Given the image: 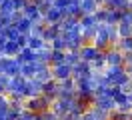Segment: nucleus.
Masks as SVG:
<instances>
[{
  "instance_id": "7c9ffc66",
  "label": "nucleus",
  "mask_w": 132,
  "mask_h": 120,
  "mask_svg": "<svg viewBox=\"0 0 132 120\" xmlns=\"http://www.w3.org/2000/svg\"><path fill=\"white\" fill-rule=\"evenodd\" d=\"M94 24H98L96 16L94 14H84L82 18H80V30H82V28H90V26H94Z\"/></svg>"
},
{
  "instance_id": "6ab92c4d",
  "label": "nucleus",
  "mask_w": 132,
  "mask_h": 120,
  "mask_svg": "<svg viewBox=\"0 0 132 120\" xmlns=\"http://www.w3.org/2000/svg\"><path fill=\"white\" fill-rule=\"evenodd\" d=\"M18 56L22 58V62H36V60H38L36 50H32L30 46H22V48H20V52H18Z\"/></svg>"
},
{
  "instance_id": "b1692460",
  "label": "nucleus",
  "mask_w": 132,
  "mask_h": 120,
  "mask_svg": "<svg viewBox=\"0 0 132 120\" xmlns=\"http://www.w3.org/2000/svg\"><path fill=\"white\" fill-rule=\"evenodd\" d=\"M76 62H80V48H78V50H66L64 64H68V66H74Z\"/></svg>"
},
{
  "instance_id": "a878e982",
  "label": "nucleus",
  "mask_w": 132,
  "mask_h": 120,
  "mask_svg": "<svg viewBox=\"0 0 132 120\" xmlns=\"http://www.w3.org/2000/svg\"><path fill=\"white\" fill-rule=\"evenodd\" d=\"M14 12H16V8H14V2H12V0L0 2V16H12Z\"/></svg>"
},
{
  "instance_id": "58836bf2",
  "label": "nucleus",
  "mask_w": 132,
  "mask_h": 120,
  "mask_svg": "<svg viewBox=\"0 0 132 120\" xmlns=\"http://www.w3.org/2000/svg\"><path fill=\"white\" fill-rule=\"evenodd\" d=\"M128 98H130V102H132V90H130V92H128Z\"/></svg>"
},
{
  "instance_id": "bb28decb",
  "label": "nucleus",
  "mask_w": 132,
  "mask_h": 120,
  "mask_svg": "<svg viewBox=\"0 0 132 120\" xmlns=\"http://www.w3.org/2000/svg\"><path fill=\"white\" fill-rule=\"evenodd\" d=\"M14 26H16V28L22 32V34H30V28H32V20L24 16V18H20V20H18Z\"/></svg>"
},
{
  "instance_id": "4c0bfd02",
  "label": "nucleus",
  "mask_w": 132,
  "mask_h": 120,
  "mask_svg": "<svg viewBox=\"0 0 132 120\" xmlns=\"http://www.w3.org/2000/svg\"><path fill=\"white\" fill-rule=\"evenodd\" d=\"M0 120H10V116H8V108H0Z\"/></svg>"
},
{
  "instance_id": "c9c22d12",
  "label": "nucleus",
  "mask_w": 132,
  "mask_h": 120,
  "mask_svg": "<svg viewBox=\"0 0 132 120\" xmlns=\"http://www.w3.org/2000/svg\"><path fill=\"white\" fill-rule=\"evenodd\" d=\"M120 88H122V92H126V94H128V92L132 90V78H128V80H126V82H124Z\"/></svg>"
},
{
  "instance_id": "4be33fe9",
  "label": "nucleus",
  "mask_w": 132,
  "mask_h": 120,
  "mask_svg": "<svg viewBox=\"0 0 132 120\" xmlns=\"http://www.w3.org/2000/svg\"><path fill=\"white\" fill-rule=\"evenodd\" d=\"M106 34H108V40H110V44L116 46L118 44V40H120V34H118V26L116 24H106Z\"/></svg>"
},
{
  "instance_id": "f257e3e1",
  "label": "nucleus",
  "mask_w": 132,
  "mask_h": 120,
  "mask_svg": "<svg viewBox=\"0 0 132 120\" xmlns=\"http://www.w3.org/2000/svg\"><path fill=\"white\" fill-rule=\"evenodd\" d=\"M50 106H52V102H50L46 96H42V94L30 96V98H26V100H24V108H26V110H30V112H34V114H40V112L48 110Z\"/></svg>"
},
{
  "instance_id": "423d86ee",
  "label": "nucleus",
  "mask_w": 132,
  "mask_h": 120,
  "mask_svg": "<svg viewBox=\"0 0 132 120\" xmlns=\"http://www.w3.org/2000/svg\"><path fill=\"white\" fill-rule=\"evenodd\" d=\"M52 68V78L54 80H66L72 76V66H68V64H56V66H50Z\"/></svg>"
},
{
  "instance_id": "2eb2a0df",
  "label": "nucleus",
  "mask_w": 132,
  "mask_h": 120,
  "mask_svg": "<svg viewBox=\"0 0 132 120\" xmlns=\"http://www.w3.org/2000/svg\"><path fill=\"white\" fill-rule=\"evenodd\" d=\"M96 52H98V48L94 46V44H84V46H80V60L92 62L94 56H96Z\"/></svg>"
},
{
  "instance_id": "f3484780",
  "label": "nucleus",
  "mask_w": 132,
  "mask_h": 120,
  "mask_svg": "<svg viewBox=\"0 0 132 120\" xmlns=\"http://www.w3.org/2000/svg\"><path fill=\"white\" fill-rule=\"evenodd\" d=\"M34 78H38L40 82H48L52 78V68H50V64H40L38 66V70L34 74Z\"/></svg>"
},
{
  "instance_id": "0eeeda50",
  "label": "nucleus",
  "mask_w": 132,
  "mask_h": 120,
  "mask_svg": "<svg viewBox=\"0 0 132 120\" xmlns=\"http://www.w3.org/2000/svg\"><path fill=\"white\" fill-rule=\"evenodd\" d=\"M42 96H46L50 102H54V100L58 98V82L54 78H50L48 82L42 84Z\"/></svg>"
},
{
  "instance_id": "6e6552de",
  "label": "nucleus",
  "mask_w": 132,
  "mask_h": 120,
  "mask_svg": "<svg viewBox=\"0 0 132 120\" xmlns=\"http://www.w3.org/2000/svg\"><path fill=\"white\" fill-rule=\"evenodd\" d=\"M42 84L44 82H40L38 78H26V98H30V96H38L42 94Z\"/></svg>"
},
{
  "instance_id": "393cba45",
  "label": "nucleus",
  "mask_w": 132,
  "mask_h": 120,
  "mask_svg": "<svg viewBox=\"0 0 132 120\" xmlns=\"http://www.w3.org/2000/svg\"><path fill=\"white\" fill-rule=\"evenodd\" d=\"M122 18V12L120 10H112V8H106V24H118Z\"/></svg>"
},
{
  "instance_id": "f03ea898",
  "label": "nucleus",
  "mask_w": 132,
  "mask_h": 120,
  "mask_svg": "<svg viewBox=\"0 0 132 120\" xmlns=\"http://www.w3.org/2000/svg\"><path fill=\"white\" fill-rule=\"evenodd\" d=\"M62 36L66 38L68 50H78L80 46H84V38H82V34H80V30H64Z\"/></svg>"
},
{
  "instance_id": "412c9836",
  "label": "nucleus",
  "mask_w": 132,
  "mask_h": 120,
  "mask_svg": "<svg viewBox=\"0 0 132 120\" xmlns=\"http://www.w3.org/2000/svg\"><path fill=\"white\" fill-rule=\"evenodd\" d=\"M46 44H50V42H46L42 36H32V34H28V44H26V46H30L32 50H40V48H44Z\"/></svg>"
},
{
  "instance_id": "cd10ccee",
  "label": "nucleus",
  "mask_w": 132,
  "mask_h": 120,
  "mask_svg": "<svg viewBox=\"0 0 132 120\" xmlns=\"http://www.w3.org/2000/svg\"><path fill=\"white\" fill-rule=\"evenodd\" d=\"M64 56H66V50H52V54H50V66L62 64L64 62Z\"/></svg>"
},
{
  "instance_id": "f8f14e48",
  "label": "nucleus",
  "mask_w": 132,
  "mask_h": 120,
  "mask_svg": "<svg viewBox=\"0 0 132 120\" xmlns=\"http://www.w3.org/2000/svg\"><path fill=\"white\" fill-rule=\"evenodd\" d=\"M102 6L124 12V10H130V8H132V0H104V4H102Z\"/></svg>"
},
{
  "instance_id": "9d476101",
  "label": "nucleus",
  "mask_w": 132,
  "mask_h": 120,
  "mask_svg": "<svg viewBox=\"0 0 132 120\" xmlns=\"http://www.w3.org/2000/svg\"><path fill=\"white\" fill-rule=\"evenodd\" d=\"M62 16H64V14H62V10L52 4V6H50L48 10L42 14V18H44V22H46V24H56V22H60V20H62Z\"/></svg>"
},
{
  "instance_id": "aec40b11",
  "label": "nucleus",
  "mask_w": 132,
  "mask_h": 120,
  "mask_svg": "<svg viewBox=\"0 0 132 120\" xmlns=\"http://www.w3.org/2000/svg\"><path fill=\"white\" fill-rule=\"evenodd\" d=\"M98 2L96 0H80V10H82V16L84 14H94L98 10Z\"/></svg>"
},
{
  "instance_id": "c756f323",
  "label": "nucleus",
  "mask_w": 132,
  "mask_h": 120,
  "mask_svg": "<svg viewBox=\"0 0 132 120\" xmlns=\"http://www.w3.org/2000/svg\"><path fill=\"white\" fill-rule=\"evenodd\" d=\"M118 50H122V52H132V36H124V38L118 40V44H116Z\"/></svg>"
},
{
  "instance_id": "39448f33",
  "label": "nucleus",
  "mask_w": 132,
  "mask_h": 120,
  "mask_svg": "<svg viewBox=\"0 0 132 120\" xmlns=\"http://www.w3.org/2000/svg\"><path fill=\"white\" fill-rule=\"evenodd\" d=\"M88 74H92V64L90 62L80 60V62H76L74 66H72V78L74 80L82 78V76H88Z\"/></svg>"
},
{
  "instance_id": "f704fd0d",
  "label": "nucleus",
  "mask_w": 132,
  "mask_h": 120,
  "mask_svg": "<svg viewBox=\"0 0 132 120\" xmlns=\"http://www.w3.org/2000/svg\"><path fill=\"white\" fill-rule=\"evenodd\" d=\"M12 2H14V8H16V10H24L30 0H12Z\"/></svg>"
},
{
  "instance_id": "dca6fc26",
  "label": "nucleus",
  "mask_w": 132,
  "mask_h": 120,
  "mask_svg": "<svg viewBox=\"0 0 132 120\" xmlns=\"http://www.w3.org/2000/svg\"><path fill=\"white\" fill-rule=\"evenodd\" d=\"M18 52H20V44H18L16 40H6V42H4L2 56H10V58H14Z\"/></svg>"
},
{
  "instance_id": "20e7f679",
  "label": "nucleus",
  "mask_w": 132,
  "mask_h": 120,
  "mask_svg": "<svg viewBox=\"0 0 132 120\" xmlns=\"http://www.w3.org/2000/svg\"><path fill=\"white\" fill-rule=\"evenodd\" d=\"M124 64V52L116 46H110L106 50V66H120Z\"/></svg>"
},
{
  "instance_id": "4468645a",
  "label": "nucleus",
  "mask_w": 132,
  "mask_h": 120,
  "mask_svg": "<svg viewBox=\"0 0 132 120\" xmlns=\"http://www.w3.org/2000/svg\"><path fill=\"white\" fill-rule=\"evenodd\" d=\"M60 24H46V26H44V32H42V38L46 40V42H52V40L56 38L58 34H60Z\"/></svg>"
},
{
  "instance_id": "1a4fd4ad",
  "label": "nucleus",
  "mask_w": 132,
  "mask_h": 120,
  "mask_svg": "<svg viewBox=\"0 0 132 120\" xmlns=\"http://www.w3.org/2000/svg\"><path fill=\"white\" fill-rule=\"evenodd\" d=\"M74 100V98H72ZM72 100H64V98H56L54 102H52V110L56 112L58 116H64V114H68L70 112V106H72Z\"/></svg>"
},
{
  "instance_id": "c85d7f7f",
  "label": "nucleus",
  "mask_w": 132,
  "mask_h": 120,
  "mask_svg": "<svg viewBox=\"0 0 132 120\" xmlns=\"http://www.w3.org/2000/svg\"><path fill=\"white\" fill-rule=\"evenodd\" d=\"M50 46H52V50H68V46H66V38L62 36V32L50 42Z\"/></svg>"
},
{
  "instance_id": "9b49d317",
  "label": "nucleus",
  "mask_w": 132,
  "mask_h": 120,
  "mask_svg": "<svg viewBox=\"0 0 132 120\" xmlns=\"http://www.w3.org/2000/svg\"><path fill=\"white\" fill-rule=\"evenodd\" d=\"M22 12H24V16H26V18H30L32 22H38V20H44V18H42V12H40V8L36 6V4H34L32 0L28 2V6H26L24 10H22ZM44 24H46V22H44Z\"/></svg>"
},
{
  "instance_id": "72a5a7b5",
  "label": "nucleus",
  "mask_w": 132,
  "mask_h": 120,
  "mask_svg": "<svg viewBox=\"0 0 132 120\" xmlns=\"http://www.w3.org/2000/svg\"><path fill=\"white\" fill-rule=\"evenodd\" d=\"M8 106H10V96L0 94V108H8Z\"/></svg>"
},
{
  "instance_id": "2f4dec72",
  "label": "nucleus",
  "mask_w": 132,
  "mask_h": 120,
  "mask_svg": "<svg viewBox=\"0 0 132 120\" xmlns=\"http://www.w3.org/2000/svg\"><path fill=\"white\" fill-rule=\"evenodd\" d=\"M20 34H22V32L18 30L14 24H10L8 28H6V38H8V40H16L18 36H20Z\"/></svg>"
},
{
  "instance_id": "a211bd4d",
  "label": "nucleus",
  "mask_w": 132,
  "mask_h": 120,
  "mask_svg": "<svg viewBox=\"0 0 132 120\" xmlns=\"http://www.w3.org/2000/svg\"><path fill=\"white\" fill-rule=\"evenodd\" d=\"M90 64H92V70H104V68H106V52H104V50H98Z\"/></svg>"
},
{
  "instance_id": "5701e85b",
  "label": "nucleus",
  "mask_w": 132,
  "mask_h": 120,
  "mask_svg": "<svg viewBox=\"0 0 132 120\" xmlns=\"http://www.w3.org/2000/svg\"><path fill=\"white\" fill-rule=\"evenodd\" d=\"M50 54H52V46H50V44H46V46L40 48V50H36L38 62H42V64H50Z\"/></svg>"
},
{
  "instance_id": "7ed1b4c3",
  "label": "nucleus",
  "mask_w": 132,
  "mask_h": 120,
  "mask_svg": "<svg viewBox=\"0 0 132 120\" xmlns=\"http://www.w3.org/2000/svg\"><path fill=\"white\" fill-rule=\"evenodd\" d=\"M0 70L4 72L6 76H16V74H20V64L16 62V58L0 56Z\"/></svg>"
},
{
  "instance_id": "473e14b6",
  "label": "nucleus",
  "mask_w": 132,
  "mask_h": 120,
  "mask_svg": "<svg viewBox=\"0 0 132 120\" xmlns=\"http://www.w3.org/2000/svg\"><path fill=\"white\" fill-rule=\"evenodd\" d=\"M94 16H96L98 22H104L106 20V6H98V10L94 12Z\"/></svg>"
},
{
  "instance_id": "ddd939ff",
  "label": "nucleus",
  "mask_w": 132,
  "mask_h": 120,
  "mask_svg": "<svg viewBox=\"0 0 132 120\" xmlns=\"http://www.w3.org/2000/svg\"><path fill=\"white\" fill-rule=\"evenodd\" d=\"M64 16H76V18H82V10H80V0H70L66 8L62 10Z\"/></svg>"
},
{
  "instance_id": "e433bc0d",
  "label": "nucleus",
  "mask_w": 132,
  "mask_h": 120,
  "mask_svg": "<svg viewBox=\"0 0 132 120\" xmlns=\"http://www.w3.org/2000/svg\"><path fill=\"white\" fill-rule=\"evenodd\" d=\"M68 2H70V0H54V6H56V8H60V10H64Z\"/></svg>"
}]
</instances>
